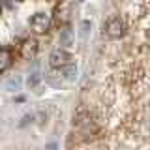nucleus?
Instances as JSON below:
<instances>
[{
	"instance_id": "0eeeda50",
	"label": "nucleus",
	"mask_w": 150,
	"mask_h": 150,
	"mask_svg": "<svg viewBox=\"0 0 150 150\" xmlns=\"http://www.w3.org/2000/svg\"><path fill=\"white\" fill-rule=\"evenodd\" d=\"M60 45H66V47L71 45V32L69 30H64L62 34H60Z\"/></svg>"
},
{
	"instance_id": "f257e3e1",
	"label": "nucleus",
	"mask_w": 150,
	"mask_h": 150,
	"mask_svg": "<svg viewBox=\"0 0 150 150\" xmlns=\"http://www.w3.org/2000/svg\"><path fill=\"white\" fill-rule=\"evenodd\" d=\"M126 32V23L124 19L115 15L111 19H107L105 26H103V34H105L107 38H112V40H116V38H122Z\"/></svg>"
},
{
	"instance_id": "1a4fd4ad",
	"label": "nucleus",
	"mask_w": 150,
	"mask_h": 150,
	"mask_svg": "<svg viewBox=\"0 0 150 150\" xmlns=\"http://www.w3.org/2000/svg\"><path fill=\"white\" fill-rule=\"evenodd\" d=\"M47 150H56V144H49V146H47Z\"/></svg>"
},
{
	"instance_id": "9d476101",
	"label": "nucleus",
	"mask_w": 150,
	"mask_h": 150,
	"mask_svg": "<svg viewBox=\"0 0 150 150\" xmlns=\"http://www.w3.org/2000/svg\"><path fill=\"white\" fill-rule=\"evenodd\" d=\"M0 13H2V4H0Z\"/></svg>"
},
{
	"instance_id": "39448f33",
	"label": "nucleus",
	"mask_w": 150,
	"mask_h": 150,
	"mask_svg": "<svg viewBox=\"0 0 150 150\" xmlns=\"http://www.w3.org/2000/svg\"><path fill=\"white\" fill-rule=\"evenodd\" d=\"M36 54H38V41L36 40L23 41V45H21V56L23 58L32 60V58H36Z\"/></svg>"
},
{
	"instance_id": "f03ea898",
	"label": "nucleus",
	"mask_w": 150,
	"mask_h": 150,
	"mask_svg": "<svg viewBox=\"0 0 150 150\" xmlns=\"http://www.w3.org/2000/svg\"><path fill=\"white\" fill-rule=\"evenodd\" d=\"M71 54L69 53H66L64 49H56L53 51V53L49 54V66L51 68H64V66H68V64H71Z\"/></svg>"
},
{
	"instance_id": "423d86ee",
	"label": "nucleus",
	"mask_w": 150,
	"mask_h": 150,
	"mask_svg": "<svg viewBox=\"0 0 150 150\" xmlns=\"http://www.w3.org/2000/svg\"><path fill=\"white\" fill-rule=\"evenodd\" d=\"M11 66V53L8 49H0V73H4Z\"/></svg>"
},
{
	"instance_id": "20e7f679",
	"label": "nucleus",
	"mask_w": 150,
	"mask_h": 150,
	"mask_svg": "<svg viewBox=\"0 0 150 150\" xmlns=\"http://www.w3.org/2000/svg\"><path fill=\"white\" fill-rule=\"evenodd\" d=\"M49 25H51V17L47 15V13H36V15L30 19V26H32V30L38 32V34L45 32L47 28H49Z\"/></svg>"
},
{
	"instance_id": "6e6552de",
	"label": "nucleus",
	"mask_w": 150,
	"mask_h": 150,
	"mask_svg": "<svg viewBox=\"0 0 150 150\" xmlns=\"http://www.w3.org/2000/svg\"><path fill=\"white\" fill-rule=\"evenodd\" d=\"M62 69H64V75H66V77H68V79H73L75 75H77V68H75V66H71V64L64 66Z\"/></svg>"
},
{
	"instance_id": "7ed1b4c3",
	"label": "nucleus",
	"mask_w": 150,
	"mask_h": 150,
	"mask_svg": "<svg viewBox=\"0 0 150 150\" xmlns=\"http://www.w3.org/2000/svg\"><path fill=\"white\" fill-rule=\"evenodd\" d=\"M92 122H94V116L86 107H79L73 112V126H77V128H84V126L92 124Z\"/></svg>"
},
{
	"instance_id": "9b49d317",
	"label": "nucleus",
	"mask_w": 150,
	"mask_h": 150,
	"mask_svg": "<svg viewBox=\"0 0 150 150\" xmlns=\"http://www.w3.org/2000/svg\"><path fill=\"white\" fill-rule=\"evenodd\" d=\"M15 2H21V0H15Z\"/></svg>"
}]
</instances>
